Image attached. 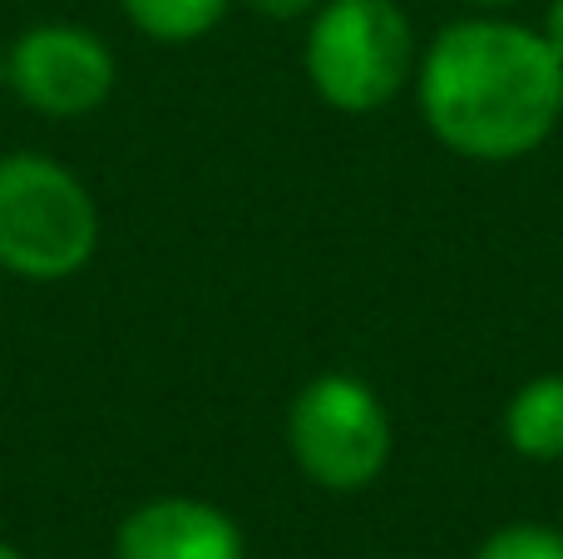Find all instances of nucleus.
<instances>
[{"instance_id": "nucleus-1", "label": "nucleus", "mask_w": 563, "mask_h": 559, "mask_svg": "<svg viewBox=\"0 0 563 559\" xmlns=\"http://www.w3.org/2000/svg\"><path fill=\"white\" fill-rule=\"evenodd\" d=\"M416 99L426 129L450 154L509 164L559 129L563 65L539 30L505 15H470L426 45Z\"/></svg>"}, {"instance_id": "nucleus-2", "label": "nucleus", "mask_w": 563, "mask_h": 559, "mask_svg": "<svg viewBox=\"0 0 563 559\" xmlns=\"http://www.w3.org/2000/svg\"><path fill=\"white\" fill-rule=\"evenodd\" d=\"M99 208L59 158L20 149L0 158V267L25 283H65L95 257Z\"/></svg>"}, {"instance_id": "nucleus-3", "label": "nucleus", "mask_w": 563, "mask_h": 559, "mask_svg": "<svg viewBox=\"0 0 563 559\" xmlns=\"http://www.w3.org/2000/svg\"><path fill=\"white\" fill-rule=\"evenodd\" d=\"M410 65L416 30L396 0H327L311 10L301 69L321 105L376 114L406 89Z\"/></svg>"}, {"instance_id": "nucleus-4", "label": "nucleus", "mask_w": 563, "mask_h": 559, "mask_svg": "<svg viewBox=\"0 0 563 559\" xmlns=\"http://www.w3.org/2000/svg\"><path fill=\"white\" fill-rule=\"evenodd\" d=\"M287 446L297 471L331 495H356L380 481L396 451L390 412L351 372H321L291 396Z\"/></svg>"}, {"instance_id": "nucleus-5", "label": "nucleus", "mask_w": 563, "mask_h": 559, "mask_svg": "<svg viewBox=\"0 0 563 559\" xmlns=\"http://www.w3.org/2000/svg\"><path fill=\"white\" fill-rule=\"evenodd\" d=\"M5 79L25 109L45 119H85L114 95V50L85 25H30L5 55Z\"/></svg>"}, {"instance_id": "nucleus-6", "label": "nucleus", "mask_w": 563, "mask_h": 559, "mask_svg": "<svg viewBox=\"0 0 563 559\" xmlns=\"http://www.w3.org/2000/svg\"><path fill=\"white\" fill-rule=\"evenodd\" d=\"M114 559H247V545L228 511L194 495H158L119 520Z\"/></svg>"}, {"instance_id": "nucleus-7", "label": "nucleus", "mask_w": 563, "mask_h": 559, "mask_svg": "<svg viewBox=\"0 0 563 559\" xmlns=\"http://www.w3.org/2000/svg\"><path fill=\"white\" fill-rule=\"evenodd\" d=\"M505 441L515 456L539 465L563 461V372H544L525 382L505 402Z\"/></svg>"}, {"instance_id": "nucleus-8", "label": "nucleus", "mask_w": 563, "mask_h": 559, "mask_svg": "<svg viewBox=\"0 0 563 559\" xmlns=\"http://www.w3.org/2000/svg\"><path fill=\"white\" fill-rule=\"evenodd\" d=\"M119 6L134 20L139 35L158 40V45H188V40H203L228 15L233 0H119Z\"/></svg>"}, {"instance_id": "nucleus-9", "label": "nucleus", "mask_w": 563, "mask_h": 559, "mask_svg": "<svg viewBox=\"0 0 563 559\" xmlns=\"http://www.w3.org/2000/svg\"><path fill=\"white\" fill-rule=\"evenodd\" d=\"M475 559H563V530L539 520L499 525L495 535H485Z\"/></svg>"}, {"instance_id": "nucleus-10", "label": "nucleus", "mask_w": 563, "mask_h": 559, "mask_svg": "<svg viewBox=\"0 0 563 559\" xmlns=\"http://www.w3.org/2000/svg\"><path fill=\"white\" fill-rule=\"evenodd\" d=\"M247 6L263 20H301V15H311L321 0H247Z\"/></svg>"}, {"instance_id": "nucleus-11", "label": "nucleus", "mask_w": 563, "mask_h": 559, "mask_svg": "<svg viewBox=\"0 0 563 559\" xmlns=\"http://www.w3.org/2000/svg\"><path fill=\"white\" fill-rule=\"evenodd\" d=\"M539 35L549 40V50H554L559 65H563V0H554V6L544 10V25H539Z\"/></svg>"}, {"instance_id": "nucleus-12", "label": "nucleus", "mask_w": 563, "mask_h": 559, "mask_svg": "<svg viewBox=\"0 0 563 559\" xmlns=\"http://www.w3.org/2000/svg\"><path fill=\"white\" fill-rule=\"evenodd\" d=\"M465 6H475V10H479V15H495V10L515 6V0H465Z\"/></svg>"}, {"instance_id": "nucleus-13", "label": "nucleus", "mask_w": 563, "mask_h": 559, "mask_svg": "<svg viewBox=\"0 0 563 559\" xmlns=\"http://www.w3.org/2000/svg\"><path fill=\"white\" fill-rule=\"evenodd\" d=\"M0 559H25V555H20L15 545H5V540H0Z\"/></svg>"}]
</instances>
